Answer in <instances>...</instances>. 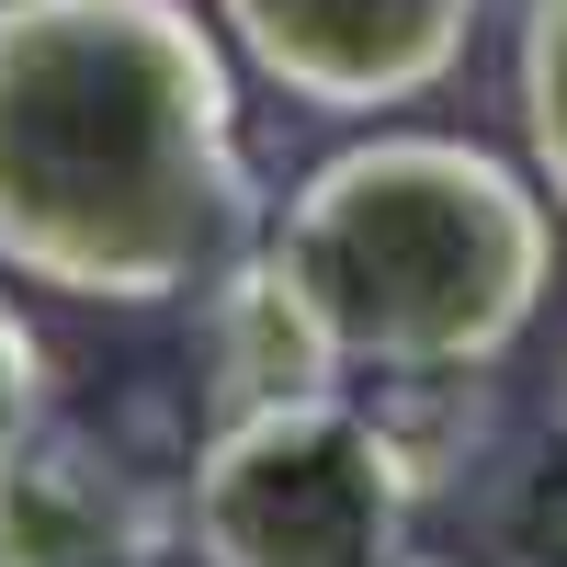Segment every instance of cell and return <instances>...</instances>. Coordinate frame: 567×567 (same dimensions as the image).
I'll use <instances>...</instances> for the list:
<instances>
[{
  "label": "cell",
  "instance_id": "cell-1",
  "mask_svg": "<svg viewBox=\"0 0 567 567\" xmlns=\"http://www.w3.org/2000/svg\"><path fill=\"white\" fill-rule=\"evenodd\" d=\"M239 45L194 0H0V272L194 307L261 239Z\"/></svg>",
  "mask_w": 567,
  "mask_h": 567
},
{
  "label": "cell",
  "instance_id": "cell-2",
  "mask_svg": "<svg viewBox=\"0 0 567 567\" xmlns=\"http://www.w3.org/2000/svg\"><path fill=\"white\" fill-rule=\"evenodd\" d=\"M272 250L341 329L352 374L465 386L556 284V194L477 136L374 125L272 205Z\"/></svg>",
  "mask_w": 567,
  "mask_h": 567
},
{
  "label": "cell",
  "instance_id": "cell-3",
  "mask_svg": "<svg viewBox=\"0 0 567 567\" xmlns=\"http://www.w3.org/2000/svg\"><path fill=\"white\" fill-rule=\"evenodd\" d=\"M420 499H432V465L398 432V409L318 386L284 409L205 420L182 534L205 567H398Z\"/></svg>",
  "mask_w": 567,
  "mask_h": 567
},
{
  "label": "cell",
  "instance_id": "cell-4",
  "mask_svg": "<svg viewBox=\"0 0 567 567\" xmlns=\"http://www.w3.org/2000/svg\"><path fill=\"white\" fill-rule=\"evenodd\" d=\"M227 45L307 114H398L465 69L477 0H216Z\"/></svg>",
  "mask_w": 567,
  "mask_h": 567
},
{
  "label": "cell",
  "instance_id": "cell-5",
  "mask_svg": "<svg viewBox=\"0 0 567 567\" xmlns=\"http://www.w3.org/2000/svg\"><path fill=\"white\" fill-rule=\"evenodd\" d=\"M159 545H171V499L103 432L34 420L0 454V567H148Z\"/></svg>",
  "mask_w": 567,
  "mask_h": 567
},
{
  "label": "cell",
  "instance_id": "cell-6",
  "mask_svg": "<svg viewBox=\"0 0 567 567\" xmlns=\"http://www.w3.org/2000/svg\"><path fill=\"white\" fill-rule=\"evenodd\" d=\"M318 386H352V352L261 227L194 296V398H205V420H239V409H284V398H318Z\"/></svg>",
  "mask_w": 567,
  "mask_h": 567
},
{
  "label": "cell",
  "instance_id": "cell-7",
  "mask_svg": "<svg viewBox=\"0 0 567 567\" xmlns=\"http://www.w3.org/2000/svg\"><path fill=\"white\" fill-rule=\"evenodd\" d=\"M511 91H523V148L534 182L567 216V0H523V58H511Z\"/></svg>",
  "mask_w": 567,
  "mask_h": 567
},
{
  "label": "cell",
  "instance_id": "cell-8",
  "mask_svg": "<svg viewBox=\"0 0 567 567\" xmlns=\"http://www.w3.org/2000/svg\"><path fill=\"white\" fill-rule=\"evenodd\" d=\"M34 420H58V363H45L34 318L12 307V272H0V454H12Z\"/></svg>",
  "mask_w": 567,
  "mask_h": 567
},
{
  "label": "cell",
  "instance_id": "cell-9",
  "mask_svg": "<svg viewBox=\"0 0 567 567\" xmlns=\"http://www.w3.org/2000/svg\"><path fill=\"white\" fill-rule=\"evenodd\" d=\"M499 545L523 556V567H567V454H545L534 477H523V499L499 511Z\"/></svg>",
  "mask_w": 567,
  "mask_h": 567
},
{
  "label": "cell",
  "instance_id": "cell-10",
  "mask_svg": "<svg viewBox=\"0 0 567 567\" xmlns=\"http://www.w3.org/2000/svg\"><path fill=\"white\" fill-rule=\"evenodd\" d=\"M398 567H465V556H420V545H409V556H398Z\"/></svg>",
  "mask_w": 567,
  "mask_h": 567
},
{
  "label": "cell",
  "instance_id": "cell-11",
  "mask_svg": "<svg viewBox=\"0 0 567 567\" xmlns=\"http://www.w3.org/2000/svg\"><path fill=\"white\" fill-rule=\"evenodd\" d=\"M148 567H159V556H148Z\"/></svg>",
  "mask_w": 567,
  "mask_h": 567
}]
</instances>
